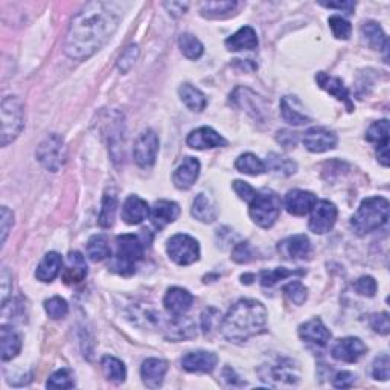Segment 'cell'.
I'll return each instance as SVG.
<instances>
[{"instance_id": "14", "label": "cell", "mask_w": 390, "mask_h": 390, "mask_svg": "<svg viewBox=\"0 0 390 390\" xmlns=\"http://www.w3.org/2000/svg\"><path fill=\"white\" fill-rule=\"evenodd\" d=\"M368 352V348L360 338L357 337H345L337 340V343L332 346L331 355L332 359L343 363H355Z\"/></svg>"}, {"instance_id": "5", "label": "cell", "mask_w": 390, "mask_h": 390, "mask_svg": "<svg viewBox=\"0 0 390 390\" xmlns=\"http://www.w3.org/2000/svg\"><path fill=\"white\" fill-rule=\"evenodd\" d=\"M0 113H2V133H0V137H2V146H6L17 139L20 133L23 132V102L17 96H5L2 101V107H0Z\"/></svg>"}, {"instance_id": "4", "label": "cell", "mask_w": 390, "mask_h": 390, "mask_svg": "<svg viewBox=\"0 0 390 390\" xmlns=\"http://www.w3.org/2000/svg\"><path fill=\"white\" fill-rule=\"evenodd\" d=\"M116 247L111 270L122 276L133 274L136 272V263L143 258L145 242L136 235H120L116 238Z\"/></svg>"}, {"instance_id": "42", "label": "cell", "mask_w": 390, "mask_h": 390, "mask_svg": "<svg viewBox=\"0 0 390 390\" xmlns=\"http://www.w3.org/2000/svg\"><path fill=\"white\" fill-rule=\"evenodd\" d=\"M178 46H180L182 54L189 60H198L205 52V47H203L200 40L192 34H182L178 38Z\"/></svg>"}, {"instance_id": "51", "label": "cell", "mask_w": 390, "mask_h": 390, "mask_svg": "<svg viewBox=\"0 0 390 390\" xmlns=\"http://www.w3.org/2000/svg\"><path fill=\"white\" fill-rule=\"evenodd\" d=\"M254 249L247 241L238 242L232 250V259L237 264H247L254 259Z\"/></svg>"}, {"instance_id": "13", "label": "cell", "mask_w": 390, "mask_h": 390, "mask_svg": "<svg viewBox=\"0 0 390 390\" xmlns=\"http://www.w3.org/2000/svg\"><path fill=\"white\" fill-rule=\"evenodd\" d=\"M231 101L240 109L246 110L251 118L258 120H264L265 115V102L261 96H258L255 92H251L247 87H238L231 95Z\"/></svg>"}, {"instance_id": "34", "label": "cell", "mask_w": 390, "mask_h": 390, "mask_svg": "<svg viewBox=\"0 0 390 390\" xmlns=\"http://www.w3.org/2000/svg\"><path fill=\"white\" fill-rule=\"evenodd\" d=\"M178 95H180L183 104L192 111H203L208 105V98L197 87L191 84H183L178 88Z\"/></svg>"}, {"instance_id": "46", "label": "cell", "mask_w": 390, "mask_h": 390, "mask_svg": "<svg viewBox=\"0 0 390 390\" xmlns=\"http://www.w3.org/2000/svg\"><path fill=\"white\" fill-rule=\"evenodd\" d=\"M283 295H286L290 302H292L295 305H302L305 304V300L308 297V290L302 282L292 281L283 287Z\"/></svg>"}, {"instance_id": "12", "label": "cell", "mask_w": 390, "mask_h": 390, "mask_svg": "<svg viewBox=\"0 0 390 390\" xmlns=\"http://www.w3.org/2000/svg\"><path fill=\"white\" fill-rule=\"evenodd\" d=\"M337 134L325 127H313L304 134V145L311 153H325L337 146Z\"/></svg>"}, {"instance_id": "28", "label": "cell", "mask_w": 390, "mask_h": 390, "mask_svg": "<svg viewBox=\"0 0 390 390\" xmlns=\"http://www.w3.org/2000/svg\"><path fill=\"white\" fill-rule=\"evenodd\" d=\"M87 276V265L84 256L79 251H70L68 256V267L63 273V282L68 286H73V283H79L84 281Z\"/></svg>"}, {"instance_id": "59", "label": "cell", "mask_w": 390, "mask_h": 390, "mask_svg": "<svg viewBox=\"0 0 390 390\" xmlns=\"http://www.w3.org/2000/svg\"><path fill=\"white\" fill-rule=\"evenodd\" d=\"M166 10L169 11L171 15H174V17H180V15H183L186 13V10H188V6L189 3H183V2H166L164 3Z\"/></svg>"}, {"instance_id": "57", "label": "cell", "mask_w": 390, "mask_h": 390, "mask_svg": "<svg viewBox=\"0 0 390 390\" xmlns=\"http://www.w3.org/2000/svg\"><path fill=\"white\" fill-rule=\"evenodd\" d=\"M11 282H13V276L10 274V272H8V268L3 267L2 274H0V283H2V306L6 305V299L13 290Z\"/></svg>"}, {"instance_id": "15", "label": "cell", "mask_w": 390, "mask_h": 390, "mask_svg": "<svg viewBox=\"0 0 390 390\" xmlns=\"http://www.w3.org/2000/svg\"><path fill=\"white\" fill-rule=\"evenodd\" d=\"M366 139L377 145V157L383 166H389V120L373 122L366 132Z\"/></svg>"}, {"instance_id": "55", "label": "cell", "mask_w": 390, "mask_h": 390, "mask_svg": "<svg viewBox=\"0 0 390 390\" xmlns=\"http://www.w3.org/2000/svg\"><path fill=\"white\" fill-rule=\"evenodd\" d=\"M218 315L219 313L215 308H208V310H205V313L201 314V329L206 336L214 331V325L218 320Z\"/></svg>"}, {"instance_id": "2", "label": "cell", "mask_w": 390, "mask_h": 390, "mask_svg": "<svg viewBox=\"0 0 390 390\" xmlns=\"http://www.w3.org/2000/svg\"><path fill=\"white\" fill-rule=\"evenodd\" d=\"M265 306L254 299H241L226 314L219 329L231 343H242L263 334L267 327Z\"/></svg>"}, {"instance_id": "38", "label": "cell", "mask_w": 390, "mask_h": 390, "mask_svg": "<svg viewBox=\"0 0 390 390\" xmlns=\"http://www.w3.org/2000/svg\"><path fill=\"white\" fill-rule=\"evenodd\" d=\"M101 364H102L104 375L107 377L109 381H111V383H116V384L124 383L127 378V369H125L124 363L115 359V357L107 355V357H104Z\"/></svg>"}, {"instance_id": "16", "label": "cell", "mask_w": 390, "mask_h": 390, "mask_svg": "<svg viewBox=\"0 0 390 390\" xmlns=\"http://www.w3.org/2000/svg\"><path fill=\"white\" fill-rule=\"evenodd\" d=\"M299 337L308 345H313L315 348H325L331 340V331L325 327V323L320 319L315 317V319L300 325Z\"/></svg>"}, {"instance_id": "18", "label": "cell", "mask_w": 390, "mask_h": 390, "mask_svg": "<svg viewBox=\"0 0 390 390\" xmlns=\"http://www.w3.org/2000/svg\"><path fill=\"white\" fill-rule=\"evenodd\" d=\"M200 162L195 157L183 159L182 164L176 168L173 174V182L176 188L182 191L191 189L200 176Z\"/></svg>"}, {"instance_id": "36", "label": "cell", "mask_w": 390, "mask_h": 390, "mask_svg": "<svg viewBox=\"0 0 390 390\" xmlns=\"http://www.w3.org/2000/svg\"><path fill=\"white\" fill-rule=\"evenodd\" d=\"M265 168H268L272 173L278 174V176L288 177L296 173L297 165H296V162H292L288 157H283V156H281V154L272 153V154H268Z\"/></svg>"}, {"instance_id": "50", "label": "cell", "mask_w": 390, "mask_h": 390, "mask_svg": "<svg viewBox=\"0 0 390 390\" xmlns=\"http://www.w3.org/2000/svg\"><path fill=\"white\" fill-rule=\"evenodd\" d=\"M354 288L360 296L373 297V296H375L378 286H377V281L373 279L372 276H361L360 279L355 281Z\"/></svg>"}, {"instance_id": "49", "label": "cell", "mask_w": 390, "mask_h": 390, "mask_svg": "<svg viewBox=\"0 0 390 390\" xmlns=\"http://www.w3.org/2000/svg\"><path fill=\"white\" fill-rule=\"evenodd\" d=\"M390 375V359L387 354L377 357L372 364V377L380 381H387Z\"/></svg>"}, {"instance_id": "43", "label": "cell", "mask_w": 390, "mask_h": 390, "mask_svg": "<svg viewBox=\"0 0 390 390\" xmlns=\"http://www.w3.org/2000/svg\"><path fill=\"white\" fill-rule=\"evenodd\" d=\"M304 270H287V268H274V270H267L261 273V286L263 287H273L279 281H283L288 276H304Z\"/></svg>"}, {"instance_id": "29", "label": "cell", "mask_w": 390, "mask_h": 390, "mask_svg": "<svg viewBox=\"0 0 390 390\" xmlns=\"http://www.w3.org/2000/svg\"><path fill=\"white\" fill-rule=\"evenodd\" d=\"M22 349V338L13 328L3 325L0 328V357L3 361H10L17 357Z\"/></svg>"}, {"instance_id": "11", "label": "cell", "mask_w": 390, "mask_h": 390, "mask_svg": "<svg viewBox=\"0 0 390 390\" xmlns=\"http://www.w3.org/2000/svg\"><path fill=\"white\" fill-rule=\"evenodd\" d=\"M337 215H338V210L334 203H331L328 200L317 201L315 206L311 210L310 231L317 235H323L329 232L337 221Z\"/></svg>"}, {"instance_id": "33", "label": "cell", "mask_w": 390, "mask_h": 390, "mask_svg": "<svg viewBox=\"0 0 390 390\" xmlns=\"http://www.w3.org/2000/svg\"><path fill=\"white\" fill-rule=\"evenodd\" d=\"M192 217L201 223H214L217 219V209L206 194H198L192 203Z\"/></svg>"}, {"instance_id": "37", "label": "cell", "mask_w": 390, "mask_h": 390, "mask_svg": "<svg viewBox=\"0 0 390 390\" xmlns=\"http://www.w3.org/2000/svg\"><path fill=\"white\" fill-rule=\"evenodd\" d=\"M235 166H237L240 173L247 176H261L267 171L264 162L251 153H246L240 156L237 162H235Z\"/></svg>"}, {"instance_id": "19", "label": "cell", "mask_w": 390, "mask_h": 390, "mask_svg": "<svg viewBox=\"0 0 390 390\" xmlns=\"http://www.w3.org/2000/svg\"><path fill=\"white\" fill-rule=\"evenodd\" d=\"M180 215V208L177 203L169 200H159L150 208V218L156 229H165L171 223H174Z\"/></svg>"}, {"instance_id": "26", "label": "cell", "mask_w": 390, "mask_h": 390, "mask_svg": "<svg viewBox=\"0 0 390 390\" xmlns=\"http://www.w3.org/2000/svg\"><path fill=\"white\" fill-rule=\"evenodd\" d=\"M146 217H150L148 203L137 195H130L122 206V219L130 226L141 224Z\"/></svg>"}, {"instance_id": "54", "label": "cell", "mask_w": 390, "mask_h": 390, "mask_svg": "<svg viewBox=\"0 0 390 390\" xmlns=\"http://www.w3.org/2000/svg\"><path fill=\"white\" fill-rule=\"evenodd\" d=\"M232 188L233 191L237 192L238 197L241 200H244L246 203H250L251 200L255 198V195H256V189L255 188H251V186L246 182H242V180H235L232 183Z\"/></svg>"}, {"instance_id": "52", "label": "cell", "mask_w": 390, "mask_h": 390, "mask_svg": "<svg viewBox=\"0 0 390 390\" xmlns=\"http://www.w3.org/2000/svg\"><path fill=\"white\" fill-rule=\"evenodd\" d=\"M370 327L372 329L378 332L381 336H387L390 332V323H389V314L387 313H380L373 314L370 317Z\"/></svg>"}, {"instance_id": "32", "label": "cell", "mask_w": 390, "mask_h": 390, "mask_svg": "<svg viewBox=\"0 0 390 390\" xmlns=\"http://www.w3.org/2000/svg\"><path fill=\"white\" fill-rule=\"evenodd\" d=\"M195 336V325L188 317L183 315H174L169 320L166 327V337L169 340L180 341V340H188Z\"/></svg>"}, {"instance_id": "10", "label": "cell", "mask_w": 390, "mask_h": 390, "mask_svg": "<svg viewBox=\"0 0 390 390\" xmlns=\"http://www.w3.org/2000/svg\"><path fill=\"white\" fill-rule=\"evenodd\" d=\"M159 153V137L153 130H146L134 143L133 156L134 162L141 168H150L156 164V157Z\"/></svg>"}, {"instance_id": "22", "label": "cell", "mask_w": 390, "mask_h": 390, "mask_svg": "<svg viewBox=\"0 0 390 390\" xmlns=\"http://www.w3.org/2000/svg\"><path fill=\"white\" fill-rule=\"evenodd\" d=\"M315 81H317V84L320 86V88L327 91L329 95L336 96L338 101L343 102L346 105L348 111L354 110V104L351 101V98H349L348 88L345 87L343 81H341L340 78L328 75V73H325V72H319L315 75Z\"/></svg>"}, {"instance_id": "47", "label": "cell", "mask_w": 390, "mask_h": 390, "mask_svg": "<svg viewBox=\"0 0 390 390\" xmlns=\"http://www.w3.org/2000/svg\"><path fill=\"white\" fill-rule=\"evenodd\" d=\"M329 28L332 29V34L338 40H348L352 34V26L346 19L340 17V15H332L328 20Z\"/></svg>"}, {"instance_id": "35", "label": "cell", "mask_w": 390, "mask_h": 390, "mask_svg": "<svg viewBox=\"0 0 390 390\" xmlns=\"http://www.w3.org/2000/svg\"><path fill=\"white\" fill-rule=\"evenodd\" d=\"M87 256L93 263H101L111 256L109 240L104 235H93L87 242Z\"/></svg>"}, {"instance_id": "20", "label": "cell", "mask_w": 390, "mask_h": 390, "mask_svg": "<svg viewBox=\"0 0 390 390\" xmlns=\"http://www.w3.org/2000/svg\"><path fill=\"white\" fill-rule=\"evenodd\" d=\"M315 203L317 197L310 191L292 189L286 195V209L288 210V214L296 217L310 214Z\"/></svg>"}, {"instance_id": "7", "label": "cell", "mask_w": 390, "mask_h": 390, "mask_svg": "<svg viewBox=\"0 0 390 390\" xmlns=\"http://www.w3.org/2000/svg\"><path fill=\"white\" fill-rule=\"evenodd\" d=\"M259 377L267 384L272 386H295L299 383V368L290 359H276L259 368Z\"/></svg>"}, {"instance_id": "31", "label": "cell", "mask_w": 390, "mask_h": 390, "mask_svg": "<svg viewBox=\"0 0 390 390\" xmlns=\"http://www.w3.org/2000/svg\"><path fill=\"white\" fill-rule=\"evenodd\" d=\"M63 268V258L56 251H49L45 255V258L40 261L37 270H36V278L42 282H52L56 276L60 274Z\"/></svg>"}, {"instance_id": "1", "label": "cell", "mask_w": 390, "mask_h": 390, "mask_svg": "<svg viewBox=\"0 0 390 390\" xmlns=\"http://www.w3.org/2000/svg\"><path fill=\"white\" fill-rule=\"evenodd\" d=\"M122 8L115 2H91L73 20L64 42V52L72 60L91 58L119 28Z\"/></svg>"}, {"instance_id": "45", "label": "cell", "mask_w": 390, "mask_h": 390, "mask_svg": "<svg viewBox=\"0 0 390 390\" xmlns=\"http://www.w3.org/2000/svg\"><path fill=\"white\" fill-rule=\"evenodd\" d=\"M45 310H46L47 315L51 317V319L58 320V319H63V317L68 315L69 305L63 297L55 296V297H51L49 300H46Z\"/></svg>"}, {"instance_id": "23", "label": "cell", "mask_w": 390, "mask_h": 390, "mask_svg": "<svg viewBox=\"0 0 390 390\" xmlns=\"http://www.w3.org/2000/svg\"><path fill=\"white\" fill-rule=\"evenodd\" d=\"M194 302V296L188 290L180 287H173L166 291L164 305L166 311L173 315H183L186 311H189V308Z\"/></svg>"}, {"instance_id": "41", "label": "cell", "mask_w": 390, "mask_h": 390, "mask_svg": "<svg viewBox=\"0 0 390 390\" xmlns=\"http://www.w3.org/2000/svg\"><path fill=\"white\" fill-rule=\"evenodd\" d=\"M281 115L283 120L288 122L291 125H304L311 120L305 113L299 111L295 105H292L290 96H283L281 100Z\"/></svg>"}, {"instance_id": "3", "label": "cell", "mask_w": 390, "mask_h": 390, "mask_svg": "<svg viewBox=\"0 0 390 390\" xmlns=\"http://www.w3.org/2000/svg\"><path fill=\"white\" fill-rule=\"evenodd\" d=\"M389 219V201L384 197H369L361 201L351 218L354 232L363 237L384 226Z\"/></svg>"}, {"instance_id": "60", "label": "cell", "mask_w": 390, "mask_h": 390, "mask_svg": "<svg viewBox=\"0 0 390 390\" xmlns=\"http://www.w3.org/2000/svg\"><path fill=\"white\" fill-rule=\"evenodd\" d=\"M320 5L327 6V8H332V10H341L345 11L346 14H352L355 10V3L354 2H337V3H323L320 2Z\"/></svg>"}, {"instance_id": "40", "label": "cell", "mask_w": 390, "mask_h": 390, "mask_svg": "<svg viewBox=\"0 0 390 390\" xmlns=\"http://www.w3.org/2000/svg\"><path fill=\"white\" fill-rule=\"evenodd\" d=\"M116 210H118V198L111 194H105L104 198H102L100 218H98L100 226L104 227V229H109V227L115 224Z\"/></svg>"}, {"instance_id": "9", "label": "cell", "mask_w": 390, "mask_h": 390, "mask_svg": "<svg viewBox=\"0 0 390 390\" xmlns=\"http://www.w3.org/2000/svg\"><path fill=\"white\" fill-rule=\"evenodd\" d=\"M37 160L42 164L43 168L47 171L56 173L63 164L64 157H66V148H64L63 137L58 134H49L46 139L38 145L37 148Z\"/></svg>"}, {"instance_id": "6", "label": "cell", "mask_w": 390, "mask_h": 390, "mask_svg": "<svg viewBox=\"0 0 390 390\" xmlns=\"http://www.w3.org/2000/svg\"><path fill=\"white\" fill-rule=\"evenodd\" d=\"M249 208L250 218L254 223L263 229H270V227L278 221L281 215V200L278 195L272 191L256 192L255 198L251 200Z\"/></svg>"}, {"instance_id": "17", "label": "cell", "mask_w": 390, "mask_h": 390, "mask_svg": "<svg viewBox=\"0 0 390 390\" xmlns=\"http://www.w3.org/2000/svg\"><path fill=\"white\" fill-rule=\"evenodd\" d=\"M186 143H188V146H191L192 150H210L227 145L224 137L210 127H201L194 130V132L188 134Z\"/></svg>"}, {"instance_id": "25", "label": "cell", "mask_w": 390, "mask_h": 390, "mask_svg": "<svg viewBox=\"0 0 390 390\" xmlns=\"http://www.w3.org/2000/svg\"><path fill=\"white\" fill-rule=\"evenodd\" d=\"M218 363V357L214 352L197 351L185 355L182 359V368L188 372H201L209 373L215 369Z\"/></svg>"}, {"instance_id": "27", "label": "cell", "mask_w": 390, "mask_h": 390, "mask_svg": "<svg viewBox=\"0 0 390 390\" xmlns=\"http://www.w3.org/2000/svg\"><path fill=\"white\" fill-rule=\"evenodd\" d=\"M226 47L232 52L254 51L258 47L256 31L251 26H244L226 40Z\"/></svg>"}, {"instance_id": "21", "label": "cell", "mask_w": 390, "mask_h": 390, "mask_svg": "<svg viewBox=\"0 0 390 390\" xmlns=\"http://www.w3.org/2000/svg\"><path fill=\"white\" fill-rule=\"evenodd\" d=\"M278 251L286 259H305L311 255V242L306 235H295L281 241Z\"/></svg>"}, {"instance_id": "56", "label": "cell", "mask_w": 390, "mask_h": 390, "mask_svg": "<svg viewBox=\"0 0 390 390\" xmlns=\"http://www.w3.org/2000/svg\"><path fill=\"white\" fill-rule=\"evenodd\" d=\"M354 383H355V375L352 372H348V370L338 372L334 377V380H332V386L337 389H348V387H351Z\"/></svg>"}, {"instance_id": "44", "label": "cell", "mask_w": 390, "mask_h": 390, "mask_svg": "<svg viewBox=\"0 0 390 390\" xmlns=\"http://www.w3.org/2000/svg\"><path fill=\"white\" fill-rule=\"evenodd\" d=\"M46 386L49 389H72L75 386V380L69 369H60L49 377Z\"/></svg>"}, {"instance_id": "53", "label": "cell", "mask_w": 390, "mask_h": 390, "mask_svg": "<svg viewBox=\"0 0 390 390\" xmlns=\"http://www.w3.org/2000/svg\"><path fill=\"white\" fill-rule=\"evenodd\" d=\"M13 226H14V214L6 206H3L2 217H0V233H2V237H0V242L2 244H5V241L8 238V233H10Z\"/></svg>"}, {"instance_id": "39", "label": "cell", "mask_w": 390, "mask_h": 390, "mask_svg": "<svg viewBox=\"0 0 390 390\" xmlns=\"http://www.w3.org/2000/svg\"><path fill=\"white\" fill-rule=\"evenodd\" d=\"M237 6V2H218V0H215V2H203L200 5V13L203 17L221 19L229 15Z\"/></svg>"}, {"instance_id": "30", "label": "cell", "mask_w": 390, "mask_h": 390, "mask_svg": "<svg viewBox=\"0 0 390 390\" xmlns=\"http://www.w3.org/2000/svg\"><path fill=\"white\" fill-rule=\"evenodd\" d=\"M361 37L364 40V43L370 49H375V51L387 54L389 40L386 32L377 22H366L361 26Z\"/></svg>"}, {"instance_id": "24", "label": "cell", "mask_w": 390, "mask_h": 390, "mask_svg": "<svg viewBox=\"0 0 390 390\" xmlns=\"http://www.w3.org/2000/svg\"><path fill=\"white\" fill-rule=\"evenodd\" d=\"M168 372V363L160 359H148L142 363L141 375L146 387L157 389L162 386Z\"/></svg>"}, {"instance_id": "8", "label": "cell", "mask_w": 390, "mask_h": 390, "mask_svg": "<svg viewBox=\"0 0 390 390\" xmlns=\"http://www.w3.org/2000/svg\"><path fill=\"white\" fill-rule=\"evenodd\" d=\"M166 251L171 261H174L178 265H191L200 259L198 241L186 233L174 235V237L168 241Z\"/></svg>"}, {"instance_id": "58", "label": "cell", "mask_w": 390, "mask_h": 390, "mask_svg": "<svg viewBox=\"0 0 390 390\" xmlns=\"http://www.w3.org/2000/svg\"><path fill=\"white\" fill-rule=\"evenodd\" d=\"M278 142L286 146V148H295V145L297 143V134L282 130V132L278 133Z\"/></svg>"}, {"instance_id": "48", "label": "cell", "mask_w": 390, "mask_h": 390, "mask_svg": "<svg viewBox=\"0 0 390 390\" xmlns=\"http://www.w3.org/2000/svg\"><path fill=\"white\" fill-rule=\"evenodd\" d=\"M139 56V46L137 45H130L124 52L119 55L118 58V69L122 73H127L130 69L134 66V63Z\"/></svg>"}]
</instances>
